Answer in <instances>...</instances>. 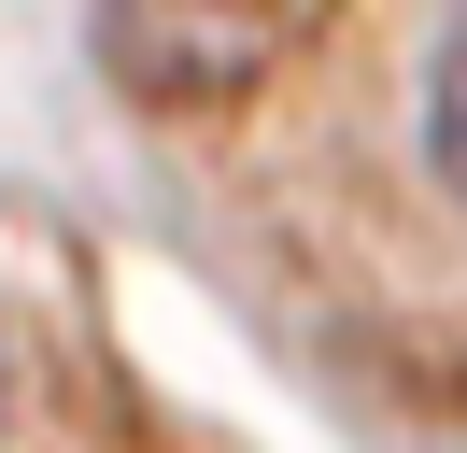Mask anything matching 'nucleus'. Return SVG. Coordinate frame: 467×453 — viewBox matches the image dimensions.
Segmentation results:
<instances>
[{
    "instance_id": "f257e3e1",
    "label": "nucleus",
    "mask_w": 467,
    "mask_h": 453,
    "mask_svg": "<svg viewBox=\"0 0 467 453\" xmlns=\"http://www.w3.org/2000/svg\"><path fill=\"white\" fill-rule=\"evenodd\" d=\"M425 170H439V198L467 213V28L439 43V85H425Z\"/></svg>"
}]
</instances>
